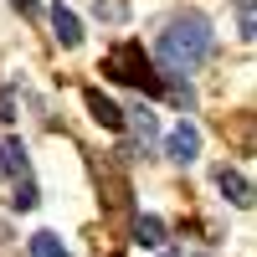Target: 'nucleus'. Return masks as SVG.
I'll list each match as a JSON object with an SVG mask.
<instances>
[{
	"label": "nucleus",
	"mask_w": 257,
	"mask_h": 257,
	"mask_svg": "<svg viewBox=\"0 0 257 257\" xmlns=\"http://www.w3.org/2000/svg\"><path fill=\"white\" fill-rule=\"evenodd\" d=\"M93 11H98V21H108V26H118V21L128 16L123 0H93Z\"/></svg>",
	"instance_id": "f8f14e48"
},
{
	"label": "nucleus",
	"mask_w": 257,
	"mask_h": 257,
	"mask_svg": "<svg viewBox=\"0 0 257 257\" xmlns=\"http://www.w3.org/2000/svg\"><path fill=\"white\" fill-rule=\"evenodd\" d=\"M16 211H31L41 196H36V185H31V175H16V185H11V196H6Z\"/></svg>",
	"instance_id": "9d476101"
},
{
	"label": "nucleus",
	"mask_w": 257,
	"mask_h": 257,
	"mask_svg": "<svg viewBox=\"0 0 257 257\" xmlns=\"http://www.w3.org/2000/svg\"><path fill=\"white\" fill-rule=\"evenodd\" d=\"M123 123L134 128L139 149H149V144H155V134H160V123H155V113H149V108H128V118H123ZM139 149H134V155H139Z\"/></svg>",
	"instance_id": "6e6552de"
},
{
	"label": "nucleus",
	"mask_w": 257,
	"mask_h": 257,
	"mask_svg": "<svg viewBox=\"0 0 257 257\" xmlns=\"http://www.w3.org/2000/svg\"><path fill=\"white\" fill-rule=\"evenodd\" d=\"M11 118H16V98L0 93V123H11Z\"/></svg>",
	"instance_id": "ddd939ff"
},
{
	"label": "nucleus",
	"mask_w": 257,
	"mask_h": 257,
	"mask_svg": "<svg viewBox=\"0 0 257 257\" xmlns=\"http://www.w3.org/2000/svg\"><path fill=\"white\" fill-rule=\"evenodd\" d=\"M31 257H67V247H62L57 231H36L31 237Z\"/></svg>",
	"instance_id": "9b49d317"
},
{
	"label": "nucleus",
	"mask_w": 257,
	"mask_h": 257,
	"mask_svg": "<svg viewBox=\"0 0 257 257\" xmlns=\"http://www.w3.org/2000/svg\"><path fill=\"white\" fill-rule=\"evenodd\" d=\"M165 149H170V160L190 165V160L201 155V128H196V123H175V128H170V139H165Z\"/></svg>",
	"instance_id": "7ed1b4c3"
},
{
	"label": "nucleus",
	"mask_w": 257,
	"mask_h": 257,
	"mask_svg": "<svg viewBox=\"0 0 257 257\" xmlns=\"http://www.w3.org/2000/svg\"><path fill=\"white\" fill-rule=\"evenodd\" d=\"M11 6H16V11H36V0H11Z\"/></svg>",
	"instance_id": "4468645a"
},
{
	"label": "nucleus",
	"mask_w": 257,
	"mask_h": 257,
	"mask_svg": "<svg viewBox=\"0 0 257 257\" xmlns=\"http://www.w3.org/2000/svg\"><path fill=\"white\" fill-rule=\"evenodd\" d=\"M216 185H221V196H226L231 206H242V211L252 206V180L242 175V170H231V165H221V170H216Z\"/></svg>",
	"instance_id": "20e7f679"
},
{
	"label": "nucleus",
	"mask_w": 257,
	"mask_h": 257,
	"mask_svg": "<svg viewBox=\"0 0 257 257\" xmlns=\"http://www.w3.org/2000/svg\"><path fill=\"white\" fill-rule=\"evenodd\" d=\"M0 170H6L11 180H16V175H31V160H26V144H21V139H6V144H0Z\"/></svg>",
	"instance_id": "0eeeda50"
},
{
	"label": "nucleus",
	"mask_w": 257,
	"mask_h": 257,
	"mask_svg": "<svg viewBox=\"0 0 257 257\" xmlns=\"http://www.w3.org/2000/svg\"><path fill=\"white\" fill-rule=\"evenodd\" d=\"M211 21L201 16V11H180L175 21H170V26L160 31V41H155V57H160V67L165 72H196L201 62L211 57Z\"/></svg>",
	"instance_id": "f257e3e1"
},
{
	"label": "nucleus",
	"mask_w": 257,
	"mask_h": 257,
	"mask_svg": "<svg viewBox=\"0 0 257 257\" xmlns=\"http://www.w3.org/2000/svg\"><path fill=\"white\" fill-rule=\"evenodd\" d=\"M52 36L62 41V47H77L82 41V26H77V16L67 6H52Z\"/></svg>",
	"instance_id": "423d86ee"
},
{
	"label": "nucleus",
	"mask_w": 257,
	"mask_h": 257,
	"mask_svg": "<svg viewBox=\"0 0 257 257\" xmlns=\"http://www.w3.org/2000/svg\"><path fill=\"white\" fill-rule=\"evenodd\" d=\"M237 6H242V0H237Z\"/></svg>",
	"instance_id": "f3484780"
},
{
	"label": "nucleus",
	"mask_w": 257,
	"mask_h": 257,
	"mask_svg": "<svg viewBox=\"0 0 257 257\" xmlns=\"http://www.w3.org/2000/svg\"><path fill=\"white\" fill-rule=\"evenodd\" d=\"M103 72H108L113 82H123V88H139V93H160V88H165L160 72L149 67V57H144L139 41H123V47H113L108 57H103Z\"/></svg>",
	"instance_id": "f03ea898"
},
{
	"label": "nucleus",
	"mask_w": 257,
	"mask_h": 257,
	"mask_svg": "<svg viewBox=\"0 0 257 257\" xmlns=\"http://www.w3.org/2000/svg\"><path fill=\"white\" fill-rule=\"evenodd\" d=\"M165 257H175V252H165Z\"/></svg>",
	"instance_id": "dca6fc26"
},
{
	"label": "nucleus",
	"mask_w": 257,
	"mask_h": 257,
	"mask_svg": "<svg viewBox=\"0 0 257 257\" xmlns=\"http://www.w3.org/2000/svg\"><path fill=\"white\" fill-rule=\"evenodd\" d=\"M88 113H93L103 128H123V108H118L113 98H103L98 88H88Z\"/></svg>",
	"instance_id": "39448f33"
},
{
	"label": "nucleus",
	"mask_w": 257,
	"mask_h": 257,
	"mask_svg": "<svg viewBox=\"0 0 257 257\" xmlns=\"http://www.w3.org/2000/svg\"><path fill=\"white\" fill-rule=\"evenodd\" d=\"M6 237H11V226H6V221H0V242H6Z\"/></svg>",
	"instance_id": "2eb2a0df"
},
{
	"label": "nucleus",
	"mask_w": 257,
	"mask_h": 257,
	"mask_svg": "<svg viewBox=\"0 0 257 257\" xmlns=\"http://www.w3.org/2000/svg\"><path fill=\"white\" fill-rule=\"evenodd\" d=\"M134 242H139V247H160V242H165V221H160V216H139V221H134Z\"/></svg>",
	"instance_id": "1a4fd4ad"
}]
</instances>
